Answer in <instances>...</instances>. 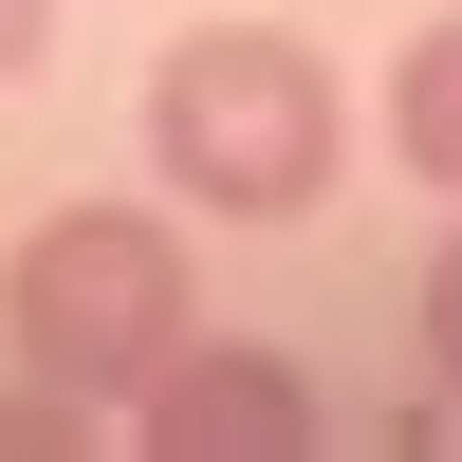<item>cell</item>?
I'll return each instance as SVG.
<instances>
[{
  "instance_id": "cell-1",
  "label": "cell",
  "mask_w": 462,
  "mask_h": 462,
  "mask_svg": "<svg viewBox=\"0 0 462 462\" xmlns=\"http://www.w3.org/2000/svg\"><path fill=\"white\" fill-rule=\"evenodd\" d=\"M148 167L185 222H296L352 167V93L296 19H185L148 56Z\"/></svg>"
},
{
  "instance_id": "cell-2",
  "label": "cell",
  "mask_w": 462,
  "mask_h": 462,
  "mask_svg": "<svg viewBox=\"0 0 462 462\" xmlns=\"http://www.w3.org/2000/svg\"><path fill=\"white\" fill-rule=\"evenodd\" d=\"M185 315H204V259H185L167 204H56L0 259V352H19L37 389H74V407H130Z\"/></svg>"
},
{
  "instance_id": "cell-3",
  "label": "cell",
  "mask_w": 462,
  "mask_h": 462,
  "mask_svg": "<svg viewBox=\"0 0 462 462\" xmlns=\"http://www.w3.org/2000/svg\"><path fill=\"white\" fill-rule=\"evenodd\" d=\"M130 444H148V462H296V444H315V370L259 352V333H204V315H185L167 370L130 389Z\"/></svg>"
},
{
  "instance_id": "cell-4",
  "label": "cell",
  "mask_w": 462,
  "mask_h": 462,
  "mask_svg": "<svg viewBox=\"0 0 462 462\" xmlns=\"http://www.w3.org/2000/svg\"><path fill=\"white\" fill-rule=\"evenodd\" d=\"M389 167H426L444 204H462V19H426L389 56Z\"/></svg>"
},
{
  "instance_id": "cell-5",
  "label": "cell",
  "mask_w": 462,
  "mask_h": 462,
  "mask_svg": "<svg viewBox=\"0 0 462 462\" xmlns=\"http://www.w3.org/2000/svg\"><path fill=\"white\" fill-rule=\"evenodd\" d=\"M426 370H444V389H462V222H444V241H426Z\"/></svg>"
},
{
  "instance_id": "cell-6",
  "label": "cell",
  "mask_w": 462,
  "mask_h": 462,
  "mask_svg": "<svg viewBox=\"0 0 462 462\" xmlns=\"http://www.w3.org/2000/svg\"><path fill=\"white\" fill-rule=\"evenodd\" d=\"M37 56H56V0H0V93H19Z\"/></svg>"
}]
</instances>
